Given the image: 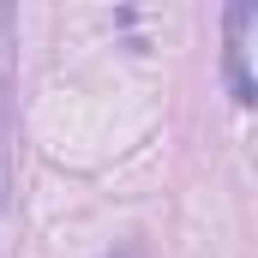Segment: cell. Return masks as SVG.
Here are the masks:
<instances>
[{
    "label": "cell",
    "mask_w": 258,
    "mask_h": 258,
    "mask_svg": "<svg viewBox=\"0 0 258 258\" xmlns=\"http://www.w3.org/2000/svg\"><path fill=\"white\" fill-rule=\"evenodd\" d=\"M6 192H12V108L0 90V216H6Z\"/></svg>",
    "instance_id": "obj_2"
},
{
    "label": "cell",
    "mask_w": 258,
    "mask_h": 258,
    "mask_svg": "<svg viewBox=\"0 0 258 258\" xmlns=\"http://www.w3.org/2000/svg\"><path fill=\"white\" fill-rule=\"evenodd\" d=\"M252 30H258V0H234L222 12V78L240 108L258 102V72H252Z\"/></svg>",
    "instance_id": "obj_1"
},
{
    "label": "cell",
    "mask_w": 258,
    "mask_h": 258,
    "mask_svg": "<svg viewBox=\"0 0 258 258\" xmlns=\"http://www.w3.org/2000/svg\"><path fill=\"white\" fill-rule=\"evenodd\" d=\"M108 258H144V252H138V246H120V252H108Z\"/></svg>",
    "instance_id": "obj_3"
}]
</instances>
